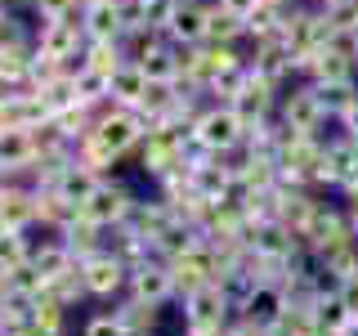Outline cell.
<instances>
[{
	"instance_id": "13",
	"label": "cell",
	"mask_w": 358,
	"mask_h": 336,
	"mask_svg": "<svg viewBox=\"0 0 358 336\" xmlns=\"http://www.w3.org/2000/svg\"><path fill=\"white\" fill-rule=\"evenodd\" d=\"M72 202H67L59 188H36V224L41 229H50V233H59L67 220H72Z\"/></svg>"
},
{
	"instance_id": "3",
	"label": "cell",
	"mask_w": 358,
	"mask_h": 336,
	"mask_svg": "<svg viewBox=\"0 0 358 336\" xmlns=\"http://www.w3.org/2000/svg\"><path fill=\"white\" fill-rule=\"evenodd\" d=\"M134 202H139V197H134V188L126 184V179H121V175H108V179H99L94 193L81 202V211H85V216L94 220V224L112 229V224H121V220L130 216Z\"/></svg>"
},
{
	"instance_id": "20",
	"label": "cell",
	"mask_w": 358,
	"mask_h": 336,
	"mask_svg": "<svg viewBox=\"0 0 358 336\" xmlns=\"http://www.w3.org/2000/svg\"><path fill=\"white\" fill-rule=\"evenodd\" d=\"M9 9H14V0H0V14H9Z\"/></svg>"
},
{
	"instance_id": "10",
	"label": "cell",
	"mask_w": 358,
	"mask_h": 336,
	"mask_svg": "<svg viewBox=\"0 0 358 336\" xmlns=\"http://www.w3.org/2000/svg\"><path fill=\"white\" fill-rule=\"evenodd\" d=\"M81 59H85V72L108 76V81H112V72H117L121 63H130V59H126V50H121V41H85Z\"/></svg>"
},
{
	"instance_id": "11",
	"label": "cell",
	"mask_w": 358,
	"mask_h": 336,
	"mask_svg": "<svg viewBox=\"0 0 358 336\" xmlns=\"http://www.w3.org/2000/svg\"><path fill=\"white\" fill-rule=\"evenodd\" d=\"M108 90H112V99H117L121 108H134V104L143 99V90H148V76H143L139 63H121L117 72H112Z\"/></svg>"
},
{
	"instance_id": "16",
	"label": "cell",
	"mask_w": 358,
	"mask_h": 336,
	"mask_svg": "<svg viewBox=\"0 0 358 336\" xmlns=\"http://www.w3.org/2000/svg\"><path fill=\"white\" fill-rule=\"evenodd\" d=\"M94 184H99V175H90L85 166H76V162H72V166L63 171V179H59V193L72 202V206H81V202L94 193Z\"/></svg>"
},
{
	"instance_id": "18",
	"label": "cell",
	"mask_w": 358,
	"mask_h": 336,
	"mask_svg": "<svg viewBox=\"0 0 358 336\" xmlns=\"http://www.w3.org/2000/svg\"><path fill=\"white\" fill-rule=\"evenodd\" d=\"M85 0H31V18L50 22V18H81Z\"/></svg>"
},
{
	"instance_id": "4",
	"label": "cell",
	"mask_w": 358,
	"mask_h": 336,
	"mask_svg": "<svg viewBox=\"0 0 358 336\" xmlns=\"http://www.w3.org/2000/svg\"><path fill=\"white\" fill-rule=\"evenodd\" d=\"M36 50L45 54V59H59V63L81 59V50H85V27H81V18H50V22H36Z\"/></svg>"
},
{
	"instance_id": "8",
	"label": "cell",
	"mask_w": 358,
	"mask_h": 336,
	"mask_svg": "<svg viewBox=\"0 0 358 336\" xmlns=\"http://www.w3.org/2000/svg\"><path fill=\"white\" fill-rule=\"evenodd\" d=\"M59 238L67 242V251H72L76 260H85V255L103 251V224H94L81 206H76V211H72V220H67L63 229H59Z\"/></svg>"
},
{
	"instance_id": "2",
	"label": "cell",
	"mask_w": 358,
	"mask_h": 336,
	"mask_svg": "<svg viewBox=\"0 0 358 336\" xmlns=\"http://www.w3.org/2000/svg\"><path fill=\"white\" fill-rule=\"evenodd\" d=\"M81 274H85V287H90V300H103V305H112L117 296H126L130 287V265L121 260L117 251H94L81 260Z\"/></svg>"
},
{
	"instance_id": "14",
	"label": "cell",
	"mask_w": 358,
	"mask_h": 336,
	"mask_svg": "<svg viewBox=\"0 0 358 336\" xmlns=\"http://www.w3.org/2000/svg\"><path fill=\"white\" fill-rule=\"evenodd\" d=\"M67 318H72V309H67L59 296H50V291L31 300V323H36L41 332H50V336H67Z\"/></svg>"
},
{
	"instance_id": "19",
	"label": "cell",
	"mask_w": 358,
	"mask_h": 336,
	"mask_svg": "<svg viewBox=\"0 0 358 336\" xmlns=\"http://www.w3.org/2000/svg\"><path fill=\"white\" fill-rule=\"evenodd\" d=\"M81 336H126V328L117 323V314H112V305H108V309L90 314V318L81 323Z\"/></svg>"
},
{
	"instance_id": "1",
	"label": "cell",
	"mask_w": 358,
	"mask_h": 336,
	"mask_svg": "<svg viewBox=\"0 0 358 336\" xmlns=\"http://www.w3.org/2000/svg\"><path fill=\"white\" fill-rule=\"evenodd\" d=\"M193 134H197L201 148L229 153V148H238V144L246 139V117H242L233 104H210V108L193 121Z\"/></svg>"
},
{
	"instance_id": "7",
	"label": "cell",
	"mask_w": 358,
	"mask_h": 336,
	"mask_svg": "<svg viewBox=\"0 0 358 336\" xmlns=\"http://www.w3.org/2000/svg\"><path fill=\"white\" fill-rule=\"evenodd\" d=\"M0 224H5V229H31V224H36V188L9 179V184L0 188Z\"/></svg>"
},
{
	"instance_id": "6",
	"label": "cell",
	"mask_w": 358,
	"mask_h": 336,
	"mask_svg": "<svg viewBox=\"0 0 358 336\" xmlns=\"http://www.w3.org/2000/svg\"><path fill=\"white\" fill-rule=\"evenodd\" d=\"M206 22H210V0H179L171 22H166V36L179 45H201L206 41Z\"/></svg>"
},
{
	"instance_id": "9",
	"label": "cell",
	"mask_w": 358,
	"mask_h": 336,
	"mask_svg": "<svg viewBox=\"0 0 358 336\" xmlns=\"http://www.w3.org/2000/svg\"><path fill=\"white\" fill-rule=\"evenodd\" d=\"M72 162L76 166H85L90 175H99V179H108V175H117V166H121V157L108 148L99 134H85V139H76V148H72Z\"/></svg>"
},
{
	"instance_id": "12",
	"label": "cell",
	"mask_w": 358,
	"mask_h": 336,
	"mask_svg": "<svg viewBox=\"0 0 358 336\" xmlns=\"http://www.w3.org/2000/svg\"><path fill=\"white\" fill-rule=\"evenodd\" d=\"M31 162H36L31 134H27V130H0V166L14 175V171H27Z\"/></svg>"
},
{
	"instance_id": "15",
	"label": "cell",
	"mask_w": 358,
	"mask_h": 336,
	"mask_svg": "<svg viewBox=\"0 0 358 336\" xmlns=\"http://www.w3.org/2000/svg\"><path fill=\"white\" fill-rule=\"evenodd\" d=\"M50 296H59L67 309H76V305H85L90 300V287H85V274H81V260L76 265H67L63 274H54L50 278Z\"/></svg>"
},
{
	"instance_id": "17",
	"label": "cell",
	"mask_w": 358,
	"mask_h": 336,
	"mask_svg": "<svg viewBox=\"0 0 358 336\" xmlns=\"http://www.w3.org/2000/svg\"><path fill=\"white\" fill-rule=\"evenodd\" d=\"M50 291V278L41 274L31 260H22V265H14V296H27V300H36V296H45Z\"/></svg>"
},
{
	"instance_id": "5",
	"label": "cell",
	"mask_w": 358,
	"mask_h": 336,
	"mask_svg": "<svg viewBox=\"0 0 358 336\" xmlns=\"http://www.w3.org/2000/svg\"><path fill=\"white\" fill-rule=\"evenodd\" d=\"M81 27H85V41H121V31H126V0H85Z\"/></svg>"
}]
</instances>
